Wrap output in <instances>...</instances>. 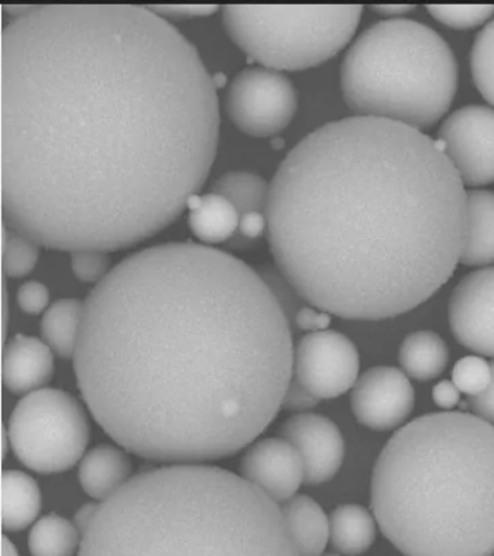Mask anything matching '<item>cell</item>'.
<instances>
[{"label": "cell", "mask_w": 494, "mask_h": 556, "mask_svg": "<svg viewBox=\"0 0 494 556\" xmlns=\"http://www.w3.org/2000/svg\"><path fill=\"white\" fill-rule=\"evenodd\" d=\"M432 399L438 407L449 412L451 408L457 406L459 400H461V391L457 389V386H455L453 381H440L432 389Z\"/></svg>", "instance_id": "obj_38"}, {"label": "cell", "mask_w": 494, "mask_h": 556, "mask_svg": "<svg viewBox=\"0 0 494 556\" xmlns=\"http://www.w3.org/2000/svg\"><path fill=\"white\" fill-rule=\"evenodd\" d=\"M111 258L102 251L72 252V268L81 282H101L111 273Z\"/></svg>", "instance_id": "obj_31"}, {"label": "cell", "mask_w": 494, "mask_h": 556, "mask_svg": "<svg viewBox=\"0 0 494 556\" xmlns=\"http://www.w3.org/2000/svg\"><path fill=\"white\" fill-rule=\"evenodd\" d=\"M41 510V491L34 478L21 471L2 477V525L8 532L27 529Z\"/></svg>", "instance_id": "obj_22"}, {"label": "cell", "mask_w": 494, "mask_h": 556, "mask_svg": "<svg viewBox=\"0 0 494 556\" xmlns=\"http://www.w3.org/2000/svg\"><path fill=\"white\" fill-rule=\"evenodd\" d=\"M471 72L477 89L494 106V21L477 35L471 51Z\"/></svg>", "instance_id": "obj_28"}, {"label": "cell", "mask_w": 494, "mask_h": 556, "mask_svg": "<svg viewBox=\"0 0 494 556\" xmlns=\"http://www.w3.org/2000/svg\"><path fill=\"white\" fill-rule=\"evenodd\" d=\"M415 390L409 377L394 367H375L355 382L351 408L355 419L368 429H396L414 412Z\"/></svg>", "instance_id": "obj_12"}, {"label": "cell", "mask_w": 494, "mask_h": 556, "mask_svg": "<svg viewBox=\"0 0 494 556\" xmlns=\"http://www.w3.org/2000/svg\"><path fill=\"white\" fill-rule=\"evenodd\" d=\"M268 222L267 213L250 212L240 216V226H238V237L245 241H253L267 232Z\"/></svg>", "instance_id": "obj_36"}, {"label": "cell", "mask_w": 494, "mask_h": 556, "mask_svg": "<svg viewBox=\"0 0 494 556\" xmlns=\"http://www.w3.org/2000/svg\"><path fill=\"white\" fill-rule=\"evenodd\" d=\"M280 433L301 454L306 484H324L340 471L344 463V438L340 428L328 417L299 413L284 421Z\"/></svg>", "instance_id": "obj_14"}, {"label": "cell", "mask_w": 494, "mask_h": 556, "mask_svg": "<svg viewBox=\"0 0 494 556\" xmlns=\"http://www.w3.org/2000/svg\"><path fill=\"white\" fill-rule=\"evenodd\" d=\"M20 307L28 315H38L49 308L50 291L42 282L28 281L18 291Z\"/></svg>", "instance_id": "obj_32"}, {"label": "cell", "mask_w": 494, "mask_h": 556, "mask_svg": "<svg viewBox=\"0 0 494 556\" xmlns=\"http://www.w3.org/2000/svg\"><path fill=\"white\" fill-rule=\"evenodd\" d=\"M98 508V504L89 503L85 504L84 507H80L79 510H77L73 523H75L76 528L79 529L81 538H84V534L86 530L89 529V526L92 525L94 516H97Z\"/></svg>", "instance_id": "obj_39"}, {"label": "cell", "mask_w": 494, "mask_h": 556, "mask_svg": "<svg viewBox=\"0 0 494 556\" xmlns=\"http://www.w3.org/2000/svg\"><path fill=\"white\" fill-rule=\"evenodd\" d=\"M457 87L454 52L435 30L416 21L372 25L341 65L342 96L351 111L419 130L445 115Z\"/></svg>", "instance_id": "obj_6"}, {"label": "cell", "mask_w": 494, "mask_h": 556, "mask_svg": "<svg viewBox=\"0 0 494 556\" xmlns=\"http://www.w3.org/2000/svg\"><path fill=\"white\" fill-rule=\"evenodd\" d=\"M448 346L444 339L429 330L407 334L398 348L402 371L419 381L440 377L448 365Z\"/></svg>", "instance_id": "obj_21"}, {"label": "cell", "mask_w": 494, "mask_h": 556, "mask_svg": "<svg viewBox=\"0 0 494 556\" xmlns=\"http://www.w3.org/2000/svg\"><path fill=\"white\" fill-rule=\"evenodd\" d=\"M438 147L464 186L494 182V111L480 104L458 109L442 122Z\"/></svg>", "instance_id": "obj_11"}, {"label": "cell", "mask_w": 494, "mask_h": 556, "mask_svg": "<svg viewBox=\"0 0 494 556\" xmlns=\"http://www.w3.org/2000/svg\"><path fill=\"white\" fill-rule=\"evenodd\" d=\"M241 477L277 504L297 495L305 482V464L292 443L283 438L253 442L241 460Z\"/></svg>", "instance_id": "obj_15"}, {"label": "cell", "mask_w": 494, "mask_h": 556, "mask_svg": "<svg viewBox=\"0 0 494 556\" xmlns=\"http://www.w3.org/2000/svg\"><path fill=\"white\" fill-rule=\"evenodd\" d=\"M331 542L338 554L358 556L366 554L376 541V517L358 504H344L332 511Z\"/></svg>", "instance_id": "obj_23"}, {"label": "cell", "mask_w": 494, "mask_h": 556, "mask_svg": "<svg viewBox=\"0 0 494 556\" xmlns=\"http://www.w3.org/2000/svg\"><path fill=\"white\" fill-rule=\"evenodd\" d=\"M73 359L86 404L119 446L198 464L250 446L275 420L294 346L262 274L212 247L166 243L94 287Z\"/></svg>", "instance_id": "obj_2"}, {"label": "cell", "mask_w": 494, "mask_h": 556, "mask_svg": "<svg viewBox=\"0 0 494 556\" xmlns=\"http://www.w3.org/2000/svg\"><path fill=\"white\" fill-rule=\"evenodd\" d=\"M54 352L45 341L16 337L3 350V384L15 394L41 390L53 377Z\"/></svg>", "instance_id": "obj_16"}, {"label": "cell", "mask_w": 494, "mask_h": 556, "mask_svg": "<svg viewBox=\"0 0 494 556\" xmlns=\"http://www.w3.org/2000/svg\"><path fill=\"white\" fill-rule=\"evenodd\" d=\"M363 8L227 7L224 25L232 41L264 67L305 70L332 59L351 41Z\"/></svg>", "instance_id": "obj_7"}, {"label": "cell", "mask_w": 494, "mask_h": 556, "mask_svg": "<svg viewBox=\"0 0 494 556\" xmlns=\"http://www.w3.org/2000/svg\"><path fill=\"white\" fill-rule=\"evenodd\" d=\"M322 556H344V555H341V554H324Z\"/></svg>", "instance_id": "obj_42"}, {"label": "cell", "mask_w": 494, "mask_h": 556, "mask_svg": "<svg viewBox=\"0 0 494 556\" xmlns=\"http://www.w3.org/2000/svg\"><path fill=\"white\" fill-rule=\"evenodd\" d=\"M2 556H20L14 543H12L8 538H3Z\"/></svg>", "instance_id": "obj_41"}, {"label": "cell", "mask_w": 494, "mask_h": 556, "mask_svg": "<svg viewBox=\"0 0 494 556\" xmlns=\"http://www.w3.org/2000/svg\"><path fill=\"white\" fill-rule=\"evenodd\" d=\"M189 225L194 235L206 243L228 241L240 226V213L227 198L211 191L210 194H193L186 204Z\"/></svg>", "instance_id": "obj_20"}, {"label": "cell", "mask_w": 494, "mask_h": 556, "mask_svg": "<svg viewBox=\"0 0 494 556\" xmlns=\"http://www.w3.org/2000/svg\"><path fill=\"white\" fill-rule=\"evenodd\" d=\"M85 304L76 299L59 300L47 308L41 321L42 341L62 358H75Z\"/></svg>", "instance_id": "obj_24"}, {"label": "cell", "mask_w": 494, "mask_h": 556, "mask_svg": "<svg viewBox=\"0 0 494 556\" xmlns=\"http://www.w3.org/2000/svg\"><path fill=\"white\" fill-rule=\"evenodd\" d=\"M358 371L357 346L335 330L307 333L294 348L293 378L319 400L354 389Z\"/></svg>", "instance_id": "obj_10"}, {"label": "cell", "mask_w": 494, "mask_h": 556, "mask_svg": "<svg viewBox=\"0 0 494 556\" xmlns=\"http://www.w3.org/2000/svg\"><path fill=\"white\" fill-rule=\"evenodd\" d=\"M267 222L277 268L311 306L389 319L431 299L461 263L467 191L422 130L353 116L290 151Z\"/></svg>", "instance_id": "obj_3"}, {"label": "cell", "mask_w": 494, "mask_h": 556, "mask_svg": "<svg viewBox=\"0 0 494 556\" xmlns=\"http://www.w3.org/2000/svg\"><path fill=\"white\" fill-rule=\"evenodd\" d=\"M296 325L309 333L322 332V330H328V326L331 325V315L318 307L305 306L299 308L296 313Z\"/></svg>", "instance_id": "obj_35"}, {"label": "cell", "mask_w": 494, "mask_h": 556, "mask_svg": "<svg viewBox=\"0 0 494 556\" xmlns=\"http://www.w3.org/2000/svg\"><path fill=\"white\" fill-rule=\"evenodd\" d=\"M428 11L431 15L440 21L441 24L449 26L454 29H468L476 28L484 22H487L490 17L494 15V7L492 4H435V7H428Z\"/></svg>", "instance_id": "obj_30"}, {"label": "cell", "mask_w": 494, "mask_h": 556, "mask_svg": "<svg viewBox=\"0 0 494 556\" xmlns=\"http://www.w3.org/2000/svg\"><path fill=\"white\" fill-rule=\"evenodd\" d=\"M3 271L8 277L28 276L38 263V243L5 225L2 245Z\"/></svg>", "instance_id": "obj_27"}, {"label": "cell", "mask_w": 494, "mask_h": 556, "mask_svg": "<svg viewBox=\"0 0 494 556\" xmlns=\"http://www.w3.org/2000/svg\"><path fill=\"white\" fill-rule=\"evenodd\" d=\"M449 325L461 345L494 358V267L464 277L451 295Z\"/></svg>", "instance_id": "obj_13"}, {"label": "cell", "mask_w": 494, "mask_h": 556, "mask_svg": "<svg viewBox=\"0 0 494 556\" xmlns=\"http://www.w3.org/2000/svg\"><path fill=\"white\" fill-rule=\"evenodd\" d=\"M151 11L157 13L162 17H170V20H189V17H199L212 15L218 11V7L211 4H176V7H151Z\"/></svg>", "instance_id": "obj_34"}, {"label": "cell", "mask_w": 494, "mask_h": 556, "mask_svg": "<svg viewBox=\"0 0 494 556\" xmlns=\"http://www.w3.org/2000/svg\"><path fill=\"white\" fill-rule=\"evenodd\" d=\"M79 556H299L279 508L241 476L175 464L132 477L81 538Z\"/></svg>", "instance_id": "obj_5"}, {"label": "cell", "mask_w": 494, "mask_h": 556, "mask_svg": "<svg viewBox=\"0 0 494 556\" xmlns=\"http://www.w3.org/2000/svg\"><path fill=\"white\" fill-rule=\"evenodd\" d=\"M132 463L121 447L101 445L85 454L79 468L81 489L106 502L131 480Z\"/></svg>", "instance_id": "obj_17"}, {"label": "cell", "mask_w": 494, "mask_h": 556, "mask_svg": "<svg viewBox=\"0 0 494 556\" xmlns=\"http://www.w3.org/2000/svg\"><path fill=\"white\" fill-rule=\"evenodd\" d=\"M371 507L405 556H493L494 425L440 412L403 426L376 460Z\"/></svg>", "instance_id": "obj_4"}, {"label": "cell", "mask_w": 494, "mask_h": 556, "mask_svg": "<svg viewBox=\"0 0 494 556\" xmlns=\"http://www.w3.org/2000/svg\"><path fill=\"white\" fill-rule=\"evenodd\" d=\"M297 109L296 90L275 70H242L229 86L227 112L233 125L251 137H271L288 128Z\"/></svg>", "instance_id": "obj_9"}, {"label": "cell", "mask_w": 494, "mask_h": 556, "mask_svg": "<svg viewBox=\"0 0 494 556\" xmlns=\"http://www.w3.org/2000/svg\"><path fill=\"white\" fill-rule=\"evenodd\" d=\"M494 263V193L467 191V230L461 264L484 267Z\"/></svg>", "instance_id": "obj_19"}, {"label": "cell", "mask_w": 494, "mask_h": 556, "mask_svg": "<svg viewBox=\"0 0 494 556\" xmlns=\"http://www.w3.org/2000/svg\"><path fill=\"white\" fill-rule=\"evenodd\" d=\"M90 438L88 416L66 391L41 389L16 404L8 441L21 463L42 473L67 471L84 459Z\"/></svg>", "instance_id": "obj_8"}, {"label": "cell", "mask_w": 494, "mask_h": 556, "mask_svg": "<svg viewBox=\"0 0 494 556\" xmlns=\"http://www.w3.org/2000/svg\"><path fill=\"white\" fill-rule=\"evenodd\" d=\"M492 363L479 355H468L454 365L453 382L468 397L483 394L492 382Z\"/></svg>", "instance_id": "obj_29"}, {"label": "cell", "mask_w": 494, "mask_h": 556, "mask_svg": "<svg viewBox=\"0 0 494 556\" xmlns=\"http://www.w3.org/2000/svg\"><path fill=\"white\" fill-rule=\"evenodd\" d=\"M494 556V555H493Z\"/></svg>", "instance_id": "obj_43"}, {"label": "cell", "mask_w": 494, "mask_h": 556, "mask_svg": "<svg viewBox=\"0 0 494 556\" xmlns=\"http://www.w3.org/2000/svg\"><path fill=\"white\" fill-rule=\"evenodd\" d=\"M212 191L227 198L238 213H267L270 185L258 174L246 172L227 173L212 186Z\"/></svg>", "instance_id": "obj_26"}, {"label": "cell", "mask_w": 494, "mask_h": 556, "mask_svg": "<svg viewBox=\"0 0 494 556\" xmlns=\"http://www.w3.org/2000/svg\"><path fill=\"white\" fill-rule=\"evenodd\" d=\"M492 371L493 378L489 389L483 394L476 395V397H468L467 404L474 412L476 416L494 425V361L492 363Z\"/></svg>", "instance_id": "obj_37"}, {"label": "cell", "mask_w": 494, "mask_h": 556, "mask_svg": "<svg viewBox=\"0 0 494 556\" xmlns=\"http://www.w3.org/2000/svg\"><path fill=\"white\" fill-rule=\"evenodd\" d=\"M319 402L318 397H315L309 390L293 378L288 391H286L283 407L288 410L307 413L311 408L318 406Z\"/></svg>", "instance_id": "obj_33"}, {"label": "cell", "mask_w": 494, "mask_h": 556, "mask_svg": "<svg viewBox=\"0 0 494 556\" xmlns=\"http://www.w3.org/2000/svg\"><path fill=\"white\" fill-rule=\"evenodd\" d=\"M414 8L415 7H411V4H384V7H372L376 12L385 16H401L403 13L414 11Z\"/></svg>", "instance_id": "obj_40"}, {"label": "cell", "mask_w": 494, "mask_h": 556, "mask_svg": "<svg viewBox=\"0 0 494 556\" xmlns=\"http://www.w3.org/2000/svg\"><path fill=\"white\" fill-rule=\"evenodd\" d=\"M5 225L62 251L123 250L198 194L219 137L214 80L151 9L50 4L2 35Z\"/></svg>", "instance_id": "obj_1"}, {"label": "cell", "mask_w": 494, "mask_h": 556, "mask_svg": "<svg viewBox=\"0 0 494 556\" xmlns=\"http://www.w3.org/2000/svg\"><path fill=\"white\" fill-rule=\"evenodd\" d=\"M28 545L33 556H75L80 551L81 533L73 521L49 515L33 526Z\"/></svg>", "instance_id": "obj_25"}, {"label": "cell", "mask_w": 494, "mask_h": 556, "mask_svg": "<svg viewBox=\"0 0 494 556\" xmlns=\"http://www.w3.org/2000/svg\"><path fill=\"white\" fill-rule=\"evenodd\" d=\"M281 513L299 556H322L331 539V523L322 507L309 495L297 494L283 503Z\"/></svg>", "instance_id": "obj_18"}]
</instances>
